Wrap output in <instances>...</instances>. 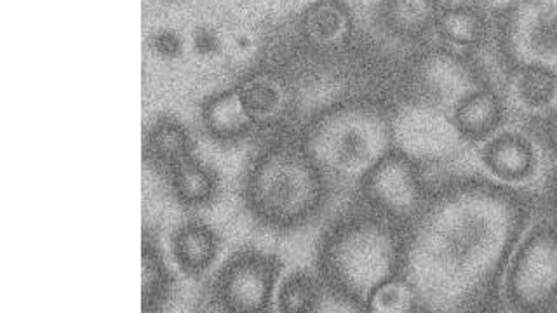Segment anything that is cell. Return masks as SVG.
<instances>
[{
  "mask_svg": "<svg viewBox=\"0 0 557 313\" xmlns=\"http://www.w3.org/2000/svg\"><path fill=\"white\" fill-rule=\"evenodd\" d=\"M246 109L251 115L257 129L283 126L292 117L295 110L296 96L293 87L275 74H257L240 84Z\"/></svg>",
  "mask_w": 557,
  "mask_h": 313,
  "instance_id": "obj_9",
  "label": "cell"
},
{
  "mask_svg": "<svg viewBox=\"0 0 557 313\" xmlns=\"http://www.w3.org/2000/svg\"><path fill=\"white\" fill-rule=\"evenodd\" d=\"M522 46L535 60L557 58V0L528 5L518 25Z\"/></svg>",
  "mask_w": 557,
  "mask_h": 313,
  "instance_id": "obj_17",
  "label": "cell"
},
{
  "mask_svg": "<svg viewBox=\"0 0 557 313\" xmlns=\"http://www.w3.org/2000/svg\"><path fill=\"white\" fill-rule=\"evenodd\" d=\"M519 228L518 200L486 183H455L431 196L406 235L405 275L422 306H472L498 275Z\"/></svg>",
  "mask_w": 557,
  "mask_h": 313,
  "instance_id": "obj_1",
  "label": "cell"
},
{
  "mask_svg": "<svg viewBox=\"0 0 557 313\" xmlns=\"http://www.w3.org/2000/svg\"><path fill=\"white\" fill-rule=\"evenodd\" d=\"M277 258L261 251H240L214 277V303L226 312L257 313L269 309L277 283Z\"/></svg>",
  "mask_w": 557,
  "mask_h": 313,
  "instance_id": "obj_7",
  "label": "cell"
},
{
  "mask_svg": "<svg viewBox=\"0 0 557 313\" xmlns=\"http://www.w3.org/2000/svg\"><path fill=\"white\" fill-rule=\"evenodd\" d=\"M326 179L301 145L275 143L252 159L244 178L251 216L274 230L307 225L326 204Z\"/></svg>",
  "mask_w": 557,
  "mask_h": 313,
  "instance_id": "obj_4",
  "label": "cell"
},
{
  "mask_svg": "<svg viewBox=\"0 0 557 313\" xmlns=\"http://www.w3.org/2000/svg\"><path fill=\"white\" fill-rule=\"evenodd\" d=\"M405 226L366 205L336 220L322 237V284L348 306L364 309L374 289L405 274Z\"/></svg>",
  "mask_w": 557,
  "mask_h": 313,
  "instance_id": "obj_2",
  "label": "cell"
},
{
  "mask_svg": "<svg viewBox=\"0 0 557 313\" xmlns=\"http://www.w3.org/2000/svg\"><path fill=\"white\" fill-rule=\"evenodd\" d=\"M391 113L370 103H345L313 115L301 147L318 165L327 187L359 188L394 150Z\"/></svg>",
  "mask_w": 557,
  "mask_h": 313,
  "instance_id": "obj_3",
  "label": "cell"
},
{
  "mask_svg": "<svg viewBox=\"0 0 557 313\" xmlns=\"http://www.w3.org/2000/svg\"><path fill=\"white\" fill-rule=\"evenodd\" d=\"M418 306H422V300L405 274L382 284L366 301V310L380 313L413 312Z\"/></svg>",
  "mask_w": 557,
  "mask_h": 313,
  "instance_id": "obj_23",
  "label": "cell"
},
{
  "mask_svg": "<svg viewBox=\"0 0 557 313\" xmlns=\"http://www.w3.org/2000/svg\"><path fill=\"white\" fill-rule=\"evenodd\" d=\"M156 49L164 57H174V54H178L180 40L173 34L157 35Z\"/></svg>",
  "mask_w": 557,
  "mask_h": 313,
  "instance_id": "obj_24",
  "label": "cell"
},
{
  "mask_svg": "<svg viewBox=\"0 0 557 313\" xmlns=\"http://www.w3.org/2000/svg\"><path fill=\"white\" fill-rule=\"evenodd\" d=\"M170 187L180 204L205 208L216 197L218 178L214 171L197 156L190 155L165 170Z\"/></svg>",
  "mask_w": 557,
  "mask_h": 313,
  "instance_id": "obj_16",
  "label": "cell"
},
{
  "mask_svg": "<svg viewBox=\"0 0 557 313\" xmlns=\"http://www.w3.org/2000/svg\"><path fill=\"white\" fill-rule=\"evenodd\" d=\"M196 46L202 54H211L216 51L218 40L209 32H200L196 37Z\"/></svg>",
  "mask_w": 557,
  "mask_h": 313,
  "instance_id": "obj_26",
  "label": "cell"
},
{
  "mask_svg": "<svg viewBox=\"0 0 557 313\" xmlns=\"http://www.w3.org/2000/svg\"><path fill=\"white\" fill-rule=\"evenodd\" d=\"M194 143L187 127L170 115H162L152 122L145 135V155L159 167H171L183 159L194 155Z\"/></svg>",
  "mask_w": 557,
  "mask_h": 313,
  "instance_id": "obj_18",
  "label": "cell"
},
{
  "mask_svg": "<svg viewBox=\"0 0 557 313\" xmlns=\"http://www.w3.org/2000/svg\"><path fill=\"white\" fill-rule=\"evenodd\" d=\"M326 287L321 278L305 272H296L281 284L277 292V306L281 312L305 313L321 310Z\"/></svg>",
  "mask_w": 557,
  "mask_h": 313,
  "instance_id": "obj_21",
  "label": "cell"
},
{
  "mask_svg": "<svg viewBox=\"0 0 557 313\" xmlns=\"http://www.w3.org/2000/svg\"><path fill=\"white\" fill-rule=\"evenodd\" d=\"M556 133H557V126H556Z\"/></svg>",
  "mask_w": 557,
  "mask_h": 313,
  "instance_id": "obj_28",
  "label": "cell"
},
{
  "mask_svg": "<svg viewBox=\"0 0 557 313\" xmlns=\"http://www.w3.org/2000/svg\"><path fill=\"white\" fill-rule=\"evenodd\" d=\"M301 30L315 48H338L350 35V16L336 0H321L305 13Z\"/></svg>",
  "mask_w": 557,
  "mask_h": 313,
  "instance_id": "obj_19",
  "label": "cell"
},
{
  "mask_svg": "<svg viewBox=\"0 0 557 313\" xmlns=\"http://www.w3.org/2000/svg\"><path fill=\"white\" fill-rule=\"evenodd\" d=\"M553 197H554V202H556V205H557V173L553 179Z\"/></svg>",
  "mask_w": 557,
  "mask_h": 313,
  "instance_id": "obj_27",
  "label": "cell"
},
{
  "mask_svg": "<svg viewBox=\"0 0 557 313\" xmlns=\"http://www.w3.org/2000/svg\"><path fill=\"white\" fill-rule=\"evenodd\" d=\"M359 190L368 208L400 226L413 225L431 199L422 167L400 148L366 176Z\"/></svg>",
  "mask_w": 557,
  "mask_h": 313,
  "instance_id": "obj_5",
  "label": "cell"
},
{
  "mask_svg": "<svg viewBox=\"0 0 557 313\" xmlns=\"http://www.w3.org/2000/svg\"><path fill=\"white\" fill-rule=\"evenodd\" d=\"M481 161L495 178L521 183L535 171V145L521 133L507 130L486 139V145L481 150Z\"/></svg>",
  "mask_w": 557,
  "mask_h": 313,
  "instance_id": "obj_10",
  "label": "cell"
},
{
  "mask_svg": "<svg viewBox=\"0 0 557 313\" xmlns=\"http://www.w3.org/2000/svg\"><path fill=\"white\" fill-rule=\"evenodd\" d=\"M521 0H474L475 8L486 9V11H495V13H500V11H509V9L516 8Z\"/></svg>",
  "mask_w": 557,
  "mask_h": 313,
  "instance_id": "obj_25",
  "label": "cell"
},
{
  "mask_svg": "<svg viewBox=\"0 0 557 313\" xmlns=\"http://www.w3.org/2000/svg\"><path fill=\"white\" fill-rule=\"evenodd\" d=\"M435 34L448 48H478L486 35V20L483 11L475 5L443 8L435 25Z\"/></svg>",
  "mask_w": 557,
  "mask_h": 313,
  "instance_id": "obj_20",
  "label": "cell"
},
{
  "mask_svg": "<svg viewBox=\"0 0 557 313\" xmlns=\"http://www.w3.org/2000/svg\"><path fill=\"white\" fill-rule=\"evenodd\" d=\"M174 261L183 274L199 277L213 265L220 249V240L211 226L199 220L182 223L171 240Z\"/></svg>",
  "mask_w": 557,
  "mask_h": 313,
  "instance_id": "obj_13",
  "label": "cell"
},
{
  "mask_svg": "<svg viewBox=\"0 0 557 313\" xmlns=\"http://www.w3.org/2000/svg\"><path fill=\"white\" fill-rule=\"evenodd\" d=\"M144 310L159 309L171 291L170 270L156 242L144 240Z\"/></svg>",
  "mask_w": 557,
  "mask_h": 313,
  "instance_id": "obj_22",
  "label": "cell"
},
{
  "mask_svg": "<svg viewBox=\"0 0 557 313\" xmlns=\"http://www.w3.org/2000/svg\"><path fill=\"white\" fill-rule=\"evenodd\" d=\"M507 296L519 310H544L557 301V230L533 231L510 261Z\"/></svg>",
  "mask_w": 557,
  "mask_h": 313,
  "instance_id": "obj_6",
  "label": "cell"
},
{
  "mask_svg": "<svg viewBox=\"0 0 557 313\" xmlns=\"http://www.w3.org/2000/svg\"><path fill=\"white\" fill-rule=\"evenodd\" d=\"M510 98L522 112L545 115L557 112V75L547 66H521L509 80Z\"/></svg>",
  "mask_w": 557,
  "mask_h": 313,
  "instance_id": "obj_14",
  "label": "cell"
},
{
  "mask_svg": "<svg viewBox=\"0 0 557 313\" xmlns=\"http://www.w3.org/2000/svg\"><path fill=\"white\" fill-rule=\"evenodd\" d=\"M504 118V104L500 98L490 89L478 87L461 98L451 112L449 121L460 139L467 141H486L495 135Z\"/></svg>",
  "mask_w": 557,
  "mask_h": 313,
  "instance_id": "obj_12",
  "label": "cell"
},
{
  "mask_svg": "<svg viewBox=\"0 0 557 313\" xmlns=\"http://www.w3.org/2000/svg\"><path fill=\"white\" fill-rule=\"evenodd\" d=\"M441 11V0H385L382 16L392 34L417 40L435 30Z\"/></svg>",
  "mask_w": 557,
  "mask_h": 313,
  "instance_id": "obj_15",
  "label": "cell"
},
{
  "mask_svg": "<svg viewBox=\"0 0 557 313\" xmlns=\"http://www.w3.org/2000/svg\"><path fill=\"white\" fill-rule=\"evenodd\" d=\"M478 87L470 70L458 60L457 52H432L413 70L409 101L411 107L449 115L453 107Z\"/></svg>",
  "mask_w": 557,
  "mask_h": 313,
  "instance_id": "obj_8",
  "label": "cell"
},
{
  "mask_svg": "<svg viewBox=\"0 0 557 313\" xmlns=\"http://www.w3.org/2000/svg\"><path fill=\"white\" fill-rule=\"evenodd\" d=\"M200 124L218 143H237L257 129L237 87L208 98L200 110Z\"/></svg>",
  "mask_w": 557,
  "mask_h": 313,
  "instance_id": "obj_11",
  "label": "cell"
}]
</instances>
